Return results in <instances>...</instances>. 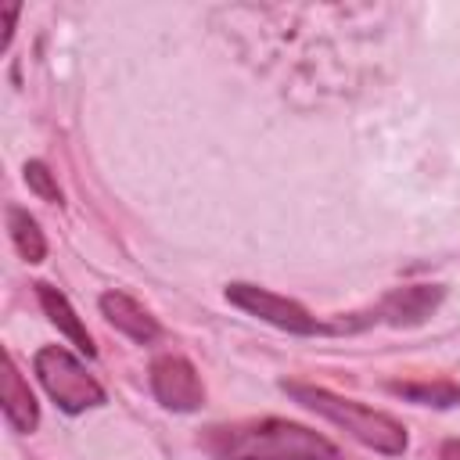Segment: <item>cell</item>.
<instances>
[{
  "instance_id": "cell-1",
  "label": "cell",
  "mask_w": 460,
  "mask_h": 460,
  "mask_svg": "<svg viewBox=\"0 0 460 460\" xmlns=\"http://www.w3.org/2000/svg\"><path fill=\"white\" fill-rule=\"evenodd\" d=\"M201 449L216 460H341L331 438L284 417L205 428Z\"/></svg>"
},
{
  "instance_id": "cell-2",
  "label": "cell",
  "mask_w": 460,
  "mask_h": 460,
  "mask_svg": "<svg viewBox=\"0 0 460 460\" xmlns=\"http://www.w3.org/2000/svg\"><path fill=\"white\" fill-rule=\"evenodd\" d=\"M280 388H284L298 406H305V410L320 413L323 420L338 424L341 431H349L356 442H363V446H370V449H377V453H385V456L406 453V428H402L395 417H388V413H381V410H370V406H363V402H356V399H341V395H334V392H327V388H316V385L280 381Z\"/></svg>"
},
{
  "instance_id": "cell-3",
  "label": "cell",
  "mask_w": 460,
  "mask_h": 460,
  "mask_svg": "<svg viewBox=\"0 0 460 460\" xmlns=\"http://www.w3.org/2000/svg\"><path fill=\"white\" fill-rule=\"evenodd\" d=\"M446 298V288L442 284H410V288H395L388 295H381L370 309L363 313H341L334 316L331 323H323V334H356V331H367L374 323H385V327H417L424 323Z\"/></svg>"
},
{
  "instance_id": "cell-4",
  "label": "cell",
  "mask_w": 460,
  "mask_h": 460,
  "mask_svg": "<svg viewBox=\"0 0 460 460\" xmlns=\"http://www.w3.org/2000/svg\"><path fill=\"white\" fill-rule=\"evenodd\" d=\"M32 370L43 385V392L58 402L65 413H83L90 406L104 402V388L86 374V367L61 345H43L32 356Z\"/></svg>"
},
{
  "instance_id": "cell-5",
  "label": "cell",
  "mask_w": 460,
  "mask_h": 460,
  "mask_svg": "<svg viewBox=\"0 0 460 460\" xmlns=\"http://www.w3.org/2000/svg\"><path fill=\"white\" fill-rule=\"evenodd\" d=\"M226 302L244 309L248 316H259V320L288 331V334H323V323H316V316L302 302L277 295V291H266L259 284H244V280L226 284Z\"/></svg>"
},
{
  "instance_id": "cell-6",
  "label": "cell",
  "mask_w": 460,
  "mask_h": 460,
  "mask_svg": "<svg viewBox=\"0 0 460 460\" xmlns=\"http://www.w3.org/2000/svg\"><path fill=\"white\" fill-rule=\"evenodd\" d=\"M147 381H151L155 399L172 413H194L205 402V385L187 356H176V352L158 356L147 370Z\"/></svg>"
},
{
  "instance_id": "cell-7",
  "label": "cell",
  "mask_w": 460,
  "mask_h": 460,
  "mask_svg": "<svg viewBox=\"0 0 460 460\" xmlns=\"http://www.w3.org/2000/svg\"><path fill=\"white\" fill-rule=\"evenodd\" d=\"M97 305H101V313H104V320L115 327V331H122L126 338H133V341H140V345H151L158 334H162V327H158V320L133 298V295H126V291H104L101 298H97Z\"/></svg>"
},
{
  "instance_id": "cell-8",
  "label": "cell",
  "mask_w": 460,
  "mask_h": 460,
  "mask_svg": "<svg viewBox=\"0 0 460 460\" xmlns=\"http://www.w3.org/2000/svg\"><path fill=\"white\" fill-rule=\"evenodd\" d=\"M32 288H36V298H40V305H43L47 320H50V323H54V327H58V331H61V334H65V338H68L83 356H90V359H93V356H97L93 338H90V331L83 327V320H79V313L72 309V302H68L58 288H50V284H43V280H40V284H32Z\"/></svg>"
},
{
  "instance_id": "cell-9",
  "label": "cell",
  "mask_w": 460,
  "mask_h": 460,
  "mask_svg": "<svg viewBox=\"0 0 460 460\" xmlns=\"http://www.w3.org/2000/svg\"><path fill=\"white\" fill-rule=\"evenodd\" d=\"M4 420H7L18 435L36 431V424H40L36 395L29 392V385H25V377L18 374V367H14L11 356H4Z\"/></svg>"
},
{
  "instance_id": "cell-10",
  "label": "cell",
  "mask_w": 460,
  "mask_h": 460,
  "mask_svg": "<svg viewBox=\"0 0 460 460\" xmlns=\"http://www.w3.org/2000/svg\"><path fill=\"white\" fill-rule=\"evenodd\" d=\"M388 392L392 395H402L417 406H456L460 402V385L456 381H446V377H435V381H388Z\"/></svg>"
},
{
  "instance_id": "cell-11",
  "label": "cell",
  "mask_w": 460,
  "mask_h": 460,
  "mask_svg": "<svg viewBox=\"0 0 460 460\" xmlns=\"http://www.w3.org/2000/svg\"><path fill=\"white\" fill-rule=\"evenodd\" d=\"M7 234H11V244L18 248V255L25 262H43L47 259V237H43L40 223L25 208L7 205Z\"/></svg>"
},
{
  "instance_id": "cell-12",
  "label": "cell",
  "mask_w": 460,
  "mask_h": 460,
  "mask_svg": "<svg viewBox=\"0 0 460 460\" xmlns=\"http://www.w3.org/2000/svg\"><path fill=\"white\" fill-rule=\"evenodd\" d=\"M22 176H25V183H29V190H32V194H40L43 201H54V205H61V187H58L54 172H50V169H47L40 158L25 162Z\"/></svg>"
},
{
  "instance_id": "cell-13",
  "label": "cell",
  "mask_w": 460,
  "mask_h": 460,
  "mask_svg": "<svg viewBox=\"0 0 460 460\" xmlns=\"http://www.w3.org/2000/svg\"><path fill=\"white\" fill-rule=\"evenodd\" d=\"M18 11H22L18 4H4V7H0V14H4V43H0V47H4V50L11 47V36H14V18H18Z\"/></svg>"
},
{
  "instance_id": "cell-14",
  "label": "cell",
  "mask_w": 460,
  "mask_h": 460,
  "mask_svg": "<svg viewBox=\"0 0 460 460\" xmlns=\"http://www.w3.org/2000/svg\"><path fill=\"white\" fill-rule=\"evenodd\" d=\"M438 460H460V438H446L438 449Z\"/></svg>"
}]
</instances>
